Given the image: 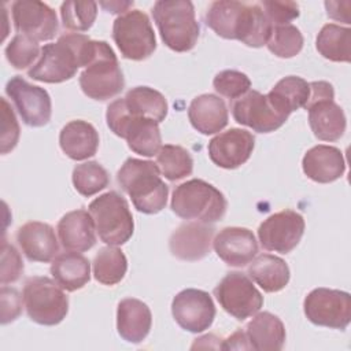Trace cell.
<instances>
[{"label":"cell","instance_id":"cell-32","mask_svg":"<svg viewBox=\"0 0 351 351\" xmlns=\"http://www.w3.org/2000/svg\"><path fill=\"white\" fill-rule=\"evenodd\" d=\"M123 101L132 115L149 118L158 123L165 121L169 110L165 96L149 86H134L129 89Z\"/></svg>","mask_w":351,"mask_h":351},{"label":"cell","instance_id":"cell-10","mask_svg":"<svg viewBox=\"0 0 351 351\" xmlns=\"http://www.w3.org/2000/svg\"><path fill=\"white\" fill-rule=\"evenodd\" d=\"M219 306L233 318L244 321L255 315L263 306V296L251 278L240 271L228 273L214 288Z\"/></svg>","mask_w":351,"mask_h":351},{"label":"cell","instance_id":"cell-41","mask_svg":"<svg viewBox=\"0 0 351 351\" xmlns=\"http://www.w3.org/2000/svg\"><path fill=\"white\" fill-rule=\"evenodd\" d=\"M259 4L273 26L289 25L291 21L299 16V5L295 1L265 0Z\"/></svg>","mask_w":351,"mask_h":351},{"label":"cell","instance_id":"cell-23","mask_svg":"<svg viewBox=\"0 0 351 351\" xmlns=\"http://www.w3.org/2000/svg\"><path fill=\"white\" fill-rule=\"evenodd\" d=\"M302 167L304 174L314 182L329 184L344 174L346 162L339 148L319 144L304 154Z\"/></svg>","mask_w":351,"mask_h":351},{"label":"cell","instance_id":"cell-22","mask_svg":"<svg viewBox=\"0 0 351 351\" xmlns=\"http://www.w3.org/2000/svg\"><path fill=\"white\" fill-rule=\"evenodd\" d=\"M59 241L67 251L84 252L96 244V228L90 213L84 208L66 213L58 222Z\"/></svg>","mask_w":351,"mask_h":351},{"label":"cell","instance_id":"cell-44","mask_svg":"<svg viewBox=\"0 0 351 351\" xmlns=\"http://www.w3.org/2000/svg\"><path fill=\"white\" fill-rule=\"evenodd\" d=\"M23 296L15 289L7 285L1 287V324L15 321L22 313Z\"/></svg>","mask_w":351,"mask_h":351},{"label":"cell","instance_id":"cell-26","mask_svg":"<svg viewBox=\"0 0 351 351\" xmlns=\"http://www.w3.org/2000/svg\"><path fill=\"white\" fill-rule=\"evenodd\" d=\"M191 125L202 134H214L221 132L229 119L228 107L217 95L204 93L196 96L188 108Z\"/></svg>","mask_w":351,"mask_h":351},{"label":"cell","instance_id":"cell-37","mask_svg":"<svg viewBox=\"0 0 351 351\" xmlns=\"http://www.w3.org/2000/svg\"><path fill=\"white\" fill-rule=\"evenodd\" d=\"M97 16V4L95 1H64L60 5V18L63 27L73 32H86L92 27Z\"/></svg>","mask_w":351,"mask_h":351},{"label":"cell","instance_id":"cell-46","mask_svg":"<svg viewBox=\"0 0 351 351\" xmlns=\"http://www.w3.org/2000/svg\"><path fill=\"white\" fill-rule=\"evenodd\" d=\"M251 350L250 343L247 340L245 332L236 330L232 336H229L226 340H223L222 350Z\"/></svg>","mask_w":351,"mask_h":351},{"label":"cell","instance_id":"cell-38","mask_svg":"<svg viewBox=\"0 0 351 351\" xmlns=\"http://www.w3.org/2000/svg\"><path fill=\"white\" fill-rule=\"evenodd\" d=\"M304 40L300 30L293 25L273 26L270 38L267 41V49L278 58H293L303 48Z\"/></svg>","mask_w":351,"mask_h":351},{"label":"cell","instance_id":"cell-2","mask_svg":"<svg viewBox=\"0 0 351 351\" xmlns=\"http://www.w3.org/2000/svg\"><path fill=\"white\" fill-rule=\"evenodd\" d=\"M117 181L143 214H158L166 207L169 186L160 178L156 163L128 158L117 173Z\"/></svg>","mask_w":351,"mask_h":351},{"label":"cell","instance_id":"cell-29","mask_svg":"<svg viewBox=\"0 0 351 351\" xmlns=\"http://www.w3.org/2000/svg\"><path fill=\"white\" fill-rule=\"evenodd\" d=\"M51 274L56 284L67 292L84 288L90 280V263L80 252L69 251L55 256L51 263Z\"/></svg>","mask_w":351,"mask_h":351},{"label":"cell","instance_id":"cell-36","mask_svg":"<svg viewBox=\"0 0 351 351\" xmlns=\"http://www.w3.org/2000/svg\"><path fill=\"white\" fill-rule=\"evenodd\" d=\"M71 180L75 191L85 197L96 195L110 184L107 170L95 160L77 165L73 170Z\"/></svg>","mask_w":351,"mask_h":351},{"label":"cell","instance_id":"cell-14","mask_svg":"<svg viewBox=\"0 0 351 351\" xmlns=\"http://www.w3.org/2000/svg\"><path fill=\"white\" fill-rule=\"evenodd\" d=\"M232 115L237 123L258 133L274 132L288 119V115L273 106L267 95L251 89L232 104Z\"/></svg>","mask_w":351,"mask_h":351},{"label":"cell","instance_id":"cell-17","mask_svg":"<svg viewBox=\"0 0 351 351\" xmlns=\"http://www.w3.org/2000/svg\"><path fill=\"white\" fill-rule=\"evenodd\" d=\"M255 147V137L251 132L232 128L213 137L207 151L211 162L222 169H237L244 165Z\"/></svg>","mask_w":351,"mask_h":351},{"label":"cell","instance_id":"cell-45","mask_svg":"<svg viewBox=\"0 0 351 351\" xmlns=\"http://www.w3.org/2000/svg\"><path fill=\"white\" fill-rule=\"evenodd\" d=\"M350 1L346 3H339V1H325V7H326V14L329 18L336 19V21H341L347 25H350V11H340L341 7H346V10H350Z\"/></svg>","mask_w":351,"mask_h":351},{"label":"cell","instance_id":"cell-8","mask_svg":"<svg viewBox=\"0 0 351 351\" xmlns=\"http://www.w3.org/2000/svg\"><path fill=\"white\" fill-rule=\"evenodd\" d=\"M22 296L29 318L38 325L53 326L67 315L69 298L55 280L43 276L29 277Z\"/></svg>","mask_w":351,"mask_h":351},{"label":"cell","instance_id":"cell-42","mask_svg":"<svg viewBox=\"0 0 351 351\" xmlns=\"http://www.w3.org/2000/svg\"><path fill=\"white\" fill-rule=\"evenodd\" d=\"M1 154L12 151L19 140V125L7 99H1Z\"/></svg>","mask_w":351,"mask_h":351},{"label":"cell","instance_id":"cell-21","mask_svg":"<svg viewBox=\"0 0 351 351\" xmlns=\"http://www.w3.org/2000/svg\"><path fill=\"white\" fill-rule=\"evenodd\" d=\"M16 241L23 255L32 262H51L59 252L55 230L45 222H26L18 229Z\"/></svg>","mask_w":351,"mask_h":351},{"label":"cell","instance_id":"cell-13","mask_svg":"<svg viewBox=\"0 0 351 351\" xmlns=\"http://www.w3.org/2000/svg\"><path fill=\"white\" fill-rule=\"evenodd\" d=\"M304 228L302 214L287 208L267 217L258 228V237L265 250L288 254L299 244Z\"/></svg>","mask_w":351,"mask_h":351},{"label":"cell","instance_id":"cell-20","mask_svg":"<svg viewBox=\"0 0 351 351\" xmlns=\"http://www.w3.org/2000/svg\"><path fill=\"white\" fill-rule=\"evenodd\" d=\"M213 247L218 258L233 267L245 266L258 252V241L254 233L250 229L240 226L221 229L213 240Z\"/></svg>","mask_w":351,"mask_h":351},{"label":"cell","instance_id":"cell-16","mask_svg":"<svg viewBox=\"0 0 351 351\" xmlns=\"http://www.w3.org/2000/svg\"><path fill=\"white\" fill-rule=\"evenodd\" d=\"M14 27L34 41H48L59 30L55 11L38 0H18L11 5Z\"/></svg>","mask_w":351,"mask_h":351},{"label":"cell","instance_id":"cell-27","mask_svg":"<svg viewBox=\"0 0 351 351\" xmlns=\"http://www.w3.org/2000/svg\"><path fill=\"white\" fill-rule=\"evenodd\" d=\"M60 149L73 160L93 156L99 148V133L95 126L82 119L66 123L59 133Z\"/></svg>","mask_w":351,"mask_h":351},{"label":"cell","instance_id":"cell-5","mask_svg":"<svg viewBox=\"0 0 351 351\" xmlns=\"http://www.w3.org/2000/svg\"><path fill=\"white\" fill-rule=\"evenodd\" d=\"M106 121L110 130L125 138L128 147L141 156H154L162 147L159 123L149 118L132 115L123 101V97L108 104Z\"/></svg>","mask_w":351,"mask_h":351},{"label":"cell","instance_id":"cell-6","mask_svg":"<svg viewBox=\"0 0 351 351\" xmlns=\"http://www.w3.org/2000/svg\"><path fill=\"white\" fill-rule=\"evenodd\" d=\"M99 239L108 245H122L133 234L134 222L126 199L117 191H110L89 204Z\"/></svg>","mask_w":351,"mask_h":351},{"label":"cell","instance_id":"cell-47","mask_svg":"<svg viewBox=\"0 0 351 351\" xmlns=\"http://www.w3.org/2000/svg\"><path fill=\"white\" fill-rule=\"evenodd\" d=\"M100 5L107 11V12H111V14H121V12H128L129 7L133 5V1H110V3H106V1H101Z\"/></svg>","mask_w":351,"mask_h":351},{"label":"cell","instance_id":"cell-30","mask_svg":"<svg viewBox=\"0 0 351 351\" xmlns=\"http://www.w3.org/2000/svg\"><path fill=\"white\" fill-rule=\"evenodd\" d=\"M248 276L265 292L271 293L278 292L288 285L291 273L284 259L276 255L262 254L250 262Z\"/></svg>","mask_w":351,"mask_h":351},{"label":"cell","instance_id":"cell-19","mask_svg":"<svg viewBox=\"0 0 351 351\" xmlns=\"http://www.w3.org/2000/svg\"><path fill=\"white\" fill-rule=\"evenodd\" d=\"M215 228L204 222H186L180 225L169 239L173 256L181 261H200L206 258L213 247Z\"/></svg>","mask_w":351,"mask_h":351},{"label":"cell","instance_id":"cell-7","mask_svg":"<svg viewBox=\"0 0 351 351\" xmlns=\"http://www.w3.org/2000/svg\"><path fill=\"white\" fill-rule=\"evenodd\" d=\"M80 86L88 97L106 101L119 95L125 78L112 48L106 41H97L92 62L80 74Z\"/></svg>","mask_w":351,"mask_h":351},{"label":"cell","instance_id":"cell-34","mask_svg":"<svg viewBox=\"0 0 351 351\" xmlns=\"http://www.w3.org/2000/svg\"><path fill=\"white\" fill-rule=\"evenodd\" d=\"M128 270L125 254L115 245L103 247L93 259V277L103 285H115L121 282Z\"/></svg>","mask_w":351,"mask_h":351},{"label":"cell","instance_id":"cell-12","mask_svg":"<svg viewBox=\"0 0 351 351\" xmlns=\"http://www.w3.org/2000/svg\"><path fill=\"white\" fill-rule=\"evenodd\" d=\"M5 93L27 126L41 128L49 122L52 103L44 88L32 85L21 75H15L7 82Z\"/></svg>","mask_w":351,"mask_h":351},{"label":"cell","instance_id":"cell-43","mask_svg":"<svg viewBox=\"0 0 351 351\" xmlns=\"http://www.w3.org/2000/svg\"><path fill=\"white\" fill-rule=\"evenodd\" d=\"M23 273V262L21 259L19 252L5 240L3 241L1 250V285L8 282H15L19 280L21 274Z\"/></svg>","mask_w":351,"mask_h":351},{"label":"cell","instance_id":"cell-35","mask_svg":"<svg viewBox=\"0 0 351 351\" xmlns=\"http://www.w3.org/2000/svg\"><path fill=\"white\" fill-rule=\"evenodd\" d=\"M159 171L169 181H178L191 176L193 171V159L188 149L181 145L165 144L156 154Z\"/></svg>","mask_w":351,"mask_h":351},{"label":"cell","instance_id":"cell-9","mask_svg":"<svg viewBox=\"0 0 351 351\" xmlns=\"http://www.w3.org/2000/svg\"><path fill=\"white\" fill-rule=\"evenodd\" d=\"M112 40L121 55L130 60H144L156 49L151 21L140 10H129L114 21Z\"/></svg>","mask_w":351,"mask_h":351},{"label":"cell","instance_id":"cell-18","mask_svg":"<svg viewBox=\"0 0 351 351\" xmlns=\"http://www.w3.org/2000/svg\"><path fill=\"white\" fill-rule=\"evenodd\" d=\"M250 14L248 3L218 0L210 4L206 12V25L222 38L241 41L248 27Z\"/></svg>","mask_w":351,"mask_h":351},{"label":"cell","instance_id":"cell-33","mask_svg":"<svg viewBox=\"0 0 351 351\" xmlns=\"http://www.w3.org/2000/svg\"><path fill=\"white\" fill-rule=\"evenodd\" d=\"M315 47L325 59L348 63L351 60V29L326 23L317 36Z\"/></svg>","mask_w":351,"mask_h":351},{"label":"cell","instance_id":"cell-11","mask_svg":"<svg viewBox=\"0 0 351 351\" xmlns=\"http://www.w3.org/2000/svg\"><path fill=\"white\" fill-rule=\"evenodd\" d=\"M303 310L311 324L344 330L351 321V296L340 289L315 288L304 298Z\"/></svg>","mask_w":351,"mask_h":351},{"label":"cell","instance_id":"cell-4","mask_svg":"<svg viewBox=\"0 0 351 351\" xmlns=\"http://www.w3.org/2000/svg\"><path fill=\"white\" fill-rule=\"evenodd\" d=\"M170 207L180 218L214 223L225 217L228 202L214 185L192 178L174 188Z\"/></svg>","mask_w":351,"mask_h":351},{"label":"cell","instance_id":"cell-40","mask_svg":"<svg viewBox=\"0 0 351 351\" xmlns=\"http://www.w3.org/2000/svg\"><path fill=\"white\" fill-rule=\"evenodd\" d=\"M213 86L217 93L226 99H239L251 88V81L247 74L237 70H222L214 80Z\"/></svg>","mask_w":351,"mask_h":351},{"label":"cell","instance_id":"cell-24","mask_svg":"<svg viewBox=\"0 0 351 351\" xmlns=\"http://www.w3.org/2000/svg\"><path fill=\"white\" fill-rule=\"evenodd\" d=\"M308 123L314 136L321 141H337L346 132V115L333 99L308 101Z\"/></svg>","mask_w":351,"mask_h":351},{"label":"cell","instance_id":"cell-1","mask_svg":"<svg viewBox=\"0 0 351 351\" xmlns=\"http://www.w3.org/2000/svg\"><path fill=\"white\" fill-rule=\"evenodd\" d=\"M97 41L81 33L62 34L56 43L41 48L38 60L27 70L36 81L59 84L73 78L80 67H86L96 53Z\"/></svg>","mask_w":351,"mask_h":351},{"label":"cell","instance_id":"cell-15","mask_svg":"<svg viewBox=\"0 0 351 351\" xmlns=\"http://www.w3.org/2000/svg\"><path fill=\"white\" fill-rule=\"evenodd\" d=\"M171 314L184 330L200 333L213 325L217 310L208 292L186 288L174 296Z\"/></svg>","mask_w":351,"mask_h":351},{"label":"cell","instance_id":"cell-39","mask_svg":"<svg viewBox=\"0 0 351 351\" xmlns=\"http://www.w3.org/2000/svg\"><path fill=\"white\" fill-rule=\"evenodd\" d=\"M41 48L37 41L25 36L15 34L14 38L5 47V58L8 63L18 70H23L27 66H32L37 58H40Z\"/></svg>","mask_w":351,"mask_h":351},{"label":"cell","instance_id":"cell-25","mask_svg":"<svg viewBox=\"0 0 351 351\" xmlns=\"http://www.w3.org/2000/svg\"><path fill=\"white\" fill-rule=\"evenodd\" d=\"M152 326L149 307L134 298L122 299L117 308V330L128 343L138 344L148 336Z\"/></svg>","mask_w":351,"mask_h":351},{"label":"cell","instance_id":"cell-3","mask_svg":"<svg viewBox=\"0 0 351 351\" xmlns=\"http://www.w3.org/2000/svg\"><path fill=\"white\" fill-rule=\"evenodd\" d=\"M152 16L162 41L171 51L188 52L196 45L200 26L191 1L159 0L152 7Z\"/></svg>","mask_w":351,"mask_h":351},{"label":"cell","instance_id":"cell-31","mask_svg":"<svg viewBox=\"0 0 351 351\" xmlns=\"http://www.w3.org/2000/svg\"><path fill=\"white\" fill-rule=\"evenodd\" d=\"M310 96V86L306 80L296 75L281 78L267 93L273 106L288 115L299 108H304Z\"/></svg>","mask_w":351,"mask_h":351},{"label":"cell","instance_id":"cell-28","mask_svg":"<svg viewBox=\"0 0 351 351\" xmlns=\"http://www.w3.org/2000/svg\"><path fill=\"white\" fill-rule=\"evenodd\" d=\"M245 336L251 350L258 351H278L284 347L287 332L282 321L269 313L262 311L245 326Z\"/></svg>","mask_w":351,"mask_h":351}]
</instances>
